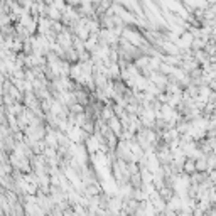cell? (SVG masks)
Instances as JSON below:
<instances>
[{"instance_id": "cell-1", "label": "cell", "mask_w": 216, "mask_h": 216, "mask_svg": "<svg viewBox=\"0 0 216 216\" xmlns=\"http://www.w3.org/2000/svg\"><path fill=\"white\" fill-rule=\"evenodd\" d=\"M184 171H186V172H194V171H196V165H194V162H193V160H186V164H184Z\"/></svg>"}, {"instance_id": "cell-2", "label": "cell", "mask_w": 216, "mask_h": 216, "mask_svg": "<svg viewBox=\"0 0 216 216\" xmlns=\"http://www.w3.org/2000/svg\"><path fill=\"white\" fill-rule=\"evenodd\" d=\"M179 216H191V213H186V211H181V213H179Z\"/></svg>"}]
</instances>
